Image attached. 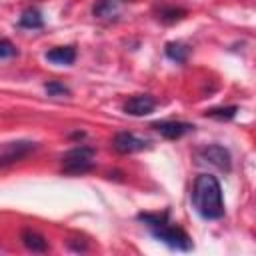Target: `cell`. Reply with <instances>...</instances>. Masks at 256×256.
Listing matches in <instances>:
<instances>
[{
	"label": "cell",
	"mask_w": 256,
	"mask_h": 256,
	"mask_svg": "<svg viewBox=\"0 0 256 256\" xmlns=\"http://www.w3.org/2000/svg\"><path fill=\"white\" fill-rule=\"evenodd\" d=\"M192 206L196 214L204 220H220L224 216V200H222V186L216 176L200 174L196 176L190 192Z\"/></svg>",
	"instance_id": "cell-1"
},
{
	"label": "cell",
	"mask_w": 256,
	"mask_h": 256,
	"mask_svg": "<svg viewBox=\"0 0 256 256\" xmlns=\"http://www.w3.org/2000/svg\"><path fill=\"white\" fill-rule=\"evenodd\" d=\"M136 218H138V222H142L150 230V234L156 240H160L168 248L180 250V252H190L194 248L190 236L180 226L170 222L168 210H164V212H140Z\"/></svg>",
	"instance_id": "cell-2"
},
{
	"label": "cell",
	"mask_w": 256,
	"mask_h": 256,
	"mask_svg": "<svg viewBox=\"0 0 256 256\" xmlns=\"http://www.w3.org/2000/svg\"><path fill=\"white\" fill-rule=\"evenodd\" d=\"M94 156H96V150L92 146H74L68 152H64V156L60 158L62 172L66 174L90 172L94 166Z\"/></svg>",
	"instance_id": "cell-3"
},
{
	"label": "cell",
	"mask_w": 256,
	"mask_h": 256,
	"mask_svg": "<svg viewBox=\"0 0 256 256\" xmlns=\"http://www.w3.org/2000/svg\"><path fill=\"white\" fill-rule=\"evenodd\" d=\"M196 158L200 162L212 164L222 172H230L232 170V156L228 152V148L220 146V144H206L202 148L196 150Z\"/></svg>",
	"instance_id": "cell-4"
},
{
	"label": "cell",
	"mask_w": 256,
	"mask_h": 256,
	"mask_svg": "<svg viewBox=\"0 0 256 256\" xmlns=\"http://www.w3.org/2000/svg\"><path fill=\"white\" fill-rule=\"evenodd\" d=\"M112 148L118 154H134V152H142V150L150 148V140L140 138L132 132H118L112 138Z\"/></svg>",
	"instance_id": "cell-5"
},
{
	"label": "cell",
	"mask_w": 256,
	"mask_h": 256,
	"mask_svg": "<svg viewBox=\"0 0 256 256\" xmlns=\"http://www.w3.org/2000/svg\"><path fill=\"white\" fill-rule=\"evenodd\" d=\"M150 128L156 130V132H158L162 138H166V140H178V138H182L184 134H190V132L196 130L194 124H190V122H180V120H156V122L150 124Z\"/></svg>",
	"instance_id": "cell-6"
},
{
	"label": "cell",
	"mask_w": 256,
	"mask_h": 256,
	"mask_svg": "<svg viewBox=\"0 0 256 256\" xmlns=\"http://www.w3.org/2000/svg\"><path fill=\"white\" fill-rule=\"evenodd\" d=\"M36 150V142L30 140H16V142H6L2 146V154H0V164L8 166L12 162H18L22 158H26L30 152Z\"/></svg>",
	"instance_id": "cell-7"
},
{
	"label": "cell",
	"mask_w": 256,
	"mask_h": 256,
	"mask_svg": "<svg viewBox=\"0 0 256 256\" xmlns=\"http://www.w3.org/2000/svg\"><path fill=\"white\" fill-rule=\"evenodd\" d=\"M154 108H156V98L150 94H136L128 98L124 104V112L128 116H148L154 112Z\"/></svg>",
	"instance_id": "cell-8"
},
{
	"label": "cell",
	"mask_w": 256,
	"mask_h": 256,
	"mask_svg": "<svg viewBox=\"0 0 256 256\" xmlns=\"http://www.w3.org/2000/svg\"><path fill=\"white\" fill-rule=\"evenodd\" d=\"M122 2H124V0H98V2L92 6V14H94V18H98V20L112 22V20H116V18L120 16Z\"/></svg>",
	"instance_id": "cell-9"
},
{
	"label": "cell",
	"mask_w": 256,
	"mask_h": 256,
	"mask_svg": "<svg viewBox=\"0 0 256 256\" xmlns=\"http://www.w3.org/2000/svg\"><path fill=\"white\" fill-rule=\"evenodd\" d=\"M44 58L58 66H70L76 60V48L74 46H56L44 54Z\"/></svg>",
	"instance_id": "cell-10"
},
{
	"label": "cell",
	"mask_w": 256,
	"mask_h": 256,
	"mask_svg": "<svg viewBox=\"0 0 256 256\" xmlns=\"http://www.w3.org/2000/svg\"><path fill=\"white\" fill-rule=\"evenodd\" d=\"M20 242H22L24 248L30 250V252H46V250H48V240H46L42 234L34 232V230H22Z\"/></svg>",
	"instance_id": "cell-11"
},
{
	"label": "cell",
	"mask_w": 256,
	"mask_h": 256,
	"mask_svg": "<svg viewBox=\"0 0 256 256\" xmlns=\"http://www.w3.org/2000/svg\"><path fill=\"white\" fill-rule=\"evenodd\" d=\"M18 26L20 28H28V30H36V28L44 26V18H42L38 8H26L18 18Z\"/></svg>",
	"instance_id": "cell-12"
},
{
	"label": "cell",
	"mask_w": 256,
	"mask_h": 256,
	"mask_svg": "<svg viewBox=\"0 0 256 256\" xmlns=\"http://www.w3.org/2000/svg\"><path fill=\"white\" fill-rule=\"evenodd\" d=\"M164 54H166L172 62H176V64H184V62L188 60V56H190V48H188L184 42H166V46H164Z\"/></svg>",
	"instance_id": "cell-13"
},
{
	"label": "cell",
	"mask_w": 256,
	"mask_h": 256,
	"mask_svg": "<svg viewBox=\"0 0 256 256\" xmlns=\"http://www.w3.org/2000/svg\"><path fill=\"white\" fill-rule=\"evenodd\" d=\"M186 10L184 8H176V6H170V8H160L158 10V20L164 22V24H174V22H180L182 18H186Z\"/></svg>",
	"instance_id": "cell-14"
},
{
	"label": "cell",
	"mask_w": 256,
	"mask_h": 256,
	"mask_svg": "<svg viewBox=\"0 0 256 256\" xmlns=\"http://www.w3.org/2000/svg\"><path fill=\"white\" fill-rule=\"evenodd\" d=\"M238 114V106H218V108H208L204 112L206 118H214V120H232L234 116Z\"/></svg>",
	"instance_id": "cell-15"
},
{
	"label": "cell",
	"mask_w": 256,
	"mask_h": 256,
	"mask_svg": "<svg viewBox=\"0 0 256 256\" xmlns=\"http://www.w3.org/2000/svg\"><path fill=\"white\" fill-rule=\"evenodd\" d=\"M44 90L48 96H68L70 94V88L58 80H48L44 82Z\"/></svg>",
	"instance_id": "cell-16"
},
{
	"label": "cell",
	"mask_w": 256,
	"mask_h": 256,
	"mask_svg": "<svg viewBox=\"0 0 256 256\" xmlns=\"http://www.w3.org/2000/svg\"><path fill=\"white\" fill-rule=\"evenodd\" d=\"M16 54H18L16 46L8 38H2L0 40V60H8L10 56H16Z\"/></svg>",
	"instance_id": "cell-17"
}]
</instances>
